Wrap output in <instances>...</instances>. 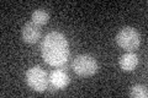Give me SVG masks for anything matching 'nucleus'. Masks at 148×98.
Wrapping results in <instances>:
<instances>
[{
  "label": "nucleus",
  "mask_w": 148,
  "mask_h": 98,
  "mask_svg": "<svg viewBox=\"0 0 148 98\" xmlns=\"http://www.w3.org/2000/svg\"><path fill=\"white\" fill-rule=\"evenodd\" d=\"M41 54L45 62L51 66L61 68L69 58V44L61 32H49L41 43Z\"/></svg>",
  "instance_id": "f257e3e1"
},
{
  "label": "nucleus",
  "mask_w": 148,
  "mask_h": 98,
  "mask_svg": "<svg viewBox=\"0 0 148 98\" xmlns=\"http://www.w3.org/2000/svg\"><path fill=\"white\" fill-rule=\"evenodd\" d=\"M48 81L54 90H61V88H66L69 85V76L63 70H54L49 74Z\"/></svg>",
  "instance_id": "423d86ee"
},
{
  "label": "nucleus",
  "mask_w": 148,
  "mask_h": 98,
  "mask_svg": "<svg viewBox=\"0 0 148 98\" xmlns=\"http://www.w3.org/2000/svg\"><path fill=\"white\" fill-rule=\"evenodd\" d=\"M130 96L133 98H147L148 97V91L147 87L143 85H135L131 87L130 91Z\"/></svg>",
  "instance_id": "1a4fd4ad"
},
{
  "label": "nucleus",
  "mask_w": 148,
  "mask_h": 98,
  "mask_svg": "<svg viewBox=\"0 0 148 98\" xmlns=\"http://www.w3.org/2000/svg\"><path fill=\"white\" fill-rule=\"evenodd\" d=\"M138 65V57L136 53L127 52L120 58V68L123 71H133Z\"/></svg>",
  "instance_id": "0eeeda50"
},
{
  "label": "nucleus",
  "mask_w": 148,
  "mask_h": 98,
  "mask_svg": "<svg viewBox=\"0 0 148 98\" xmlns=\"http://www.w3.org/2000/svg\"><path fill=\"white\" fill-rule=\"evenodd\" d=\"M41 38V26L35 22H27L22 27V39L29 44H35Z\"/></svg>",
  "instance_id": "39448f33"
},
{
  "label": "nucleus",
  "mask_w": 148,
  "mask_h": 98,
  "mask_svg": "<svg viewBox=\"0 0 148 98\" xmlns=\"http://www.w3.org/2000/svg\"><path fill=\"white\" fill-rule=\"evenodd\" d=\"M74 72L79 76H92L98 72L99 65L94 57L86 54H80L74 58L72 63Z\"/></svg>",
  "instance_id": "7ed1b4c3"
},
{
  "label": "nucleus",
  "mask_w": 148,
  "mask_h": 98,
  "mask_svg": "<svg viewBox=\"0 0 148 98\" xmlns=\"http://www.w3.org/2000/svg\"><path fill=\"white\" fill-rule=\"evenodd\" d=\"M26 82L32 90L36 92H43L48 86V76L47 72L41 68V66H32L27 69L25 74Z\"/></svg>",
  "instance_id": "20e7f679"
},
{
  "label": "nucleus",
  "mask_w": 148,
  "mask_h": 98,
  "mask_svg": "<svg viewBox=\"0 0 148 98\" xmlns=\"http://www.w3.org/2000/svg\"><path fill=\"white\" fill-rule=\"evenodd\" d=\"M49 20V14L43 10V9H37L32 12V22L37 23L38 26H42L46 25Z\"/></svg>",
  "instance_id": "6e6552de"
},
{
  "label": "nucleus",
  "mask_w": 148,
  "mask_h": 98,
  "mask_svg": "<svg viewBox=\"0 0 148 98\" xmlns=\"http://www.w3.org/2000/svg\"><path fill=\"white\" fill-rule=\"evenodd\" d=\"M116 43L126 52H135L141 44V36L133 27H123L116 34Z\"/></svg>",
  "instance_id": "f03ea898"
}]
</instances>
